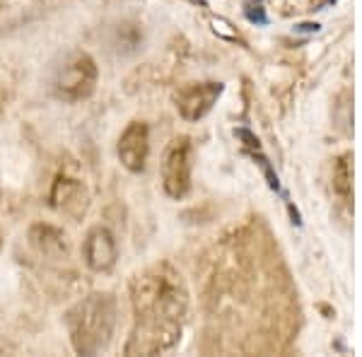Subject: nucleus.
Returning a JSON list of instances; mask_svg holds the SVG:
<instances>
[{"mask_svg": "<svg viewBox=\"0 0 362 357\" xmlns=\"http://www.w3.org/2000/svg\"><path fill=\"white\" fill-rule=\"evenodd\" d=\"M97 78L99 70L95 58L83 54V51H73L63 61V66L56 70L54 92L63 102H83L97 90Z\"/></svg>", "mask_w": 362, "mask_h": 357, "instance_id": "7ed1b4c3", "label": "nucleus"}, {"mask_svg": "<svg viewBox=\"0 0 362 357\" xmlns=\"http://www.w3.org/2000/svg\"><path fill=\"white\" fill-rule=\"evenodd\" d=\"M49 203L58 213L68 215L73 220H83L85 213L90 210V193H87L83 181L73 177H58L54 181V189H51Z\"/></svg>", "mask_w": 362, "mask_h": 357, "instance_id": "0eeeda50", "label": "nucleus"}, {"mask_svg": "<svg viewBox=\"0 0 362 357\" xmlns=\"http://www.w3.org/2000/svg\"><path fill=\"white\" fill-rule=\"evenodd\" d=\"M181 341L179 321H153L136 319V329L128 336L124 348L126 355H160L172 350Z\"/></svg>", "mask_w": 362, "mask_h": 357, "instance_id": "39448f33", "label": "nucleus"}, {"mask_svg": "<svg viewBox=\"0 0 362 357\" xmlns=\"http://www.w3.org/2000/svg\"><path fill=\"white\" fill-rule=\"evenodd\" d=\"M191 172H194V145L186 136L174 138L162 155V189L169 198L181 201L191 191Z\"/></svg>", "mask_w": 362, "mask_h": 357, "instance_id": "20e7f679", "label": "nucleus"}, {"mask_svg": "<svg viewBox=\"0 0 362 357\" xmlns=\"http://www.w3.org/2000/svg\"><path fill=\"white\" fill-rule=\"evenodd\" d=\"M29 244L39 256H46V259H68L70 254L66 232L49 222H37L29 227Z\"/></svg>", "mask_w": 362, "mask_h": 357, "instance_id": "9d476101", "label": "nucleus"}, {"mask_svg": "<svg viewBox=\"0 0 362 357\" xmlns=\"http://www.w3.org/2000/svg\"><path fill=\"white\" fill-rule=\"evenodd\" d=\"M131 304L136 319L181 324L189 312V292L169 263H157L131 280Z\"/></svg>", "mask_w": 362, "mask_h": 357, "instance_id": "f257e3e1", "label": "nucleus"}, {"mask_svg": "<svg viewBox=\"0 0 362 357\" xmlns=\"http://www.w3.org/2000/svg\"><path fill=\"white\" fill-rule=\"evenodd\" d=\"M334 191L341 198V203L350 206L353 198V165H350V155H341L334 165Z\"/></svg>", "mask_w": 362, "mask_h": 357, "instance_id": "9b49d317", "label": "nucleus"}, {"mask_svg": "<svg viewBox=\"0 0 362 357\" xmlns=\"http://www.w3.org/2000/svg\"><path fill=\"white\" fill-rule=\"evenodd\" d=\"M119 160L131 174L145 172L150 155V131L143 121H133L119 138Z\"/></svg>", "mask_w": 362, "mask_h": 357, "instance_id": "1a4fd4ad", "label": "nucleus"}, {"mask_svg": "<svg viewBox=\"0 0 362 357\" xmlns=\"http://www.w3.org/2000/svg\"><path fill=\"white\" fill-rule=\"evenodd\" d=\"M220 95H223V83H198L179 90L174 102H177V109L184 121H201L203 116L210 114Z\"/></svg>", "mask_w": 362, "mask_h": 357, "instance_id": "423d86ee", "label": "nucleus"}, {"mask_svg": "<svg viewBox=\"0 0 362 357\" xmlns=\"http://www.w3.org/2000/svg\"><path fill=\"white\" fill-rule=\"evenodd\" d=\"M0 247H3V239H0Z\"/></svg>", "mask_w": 362, "mask_h": 357, "instance_id": "f8f14e48", "label": "nucleus"}, {"mask_svg": "<svg viewBox=\"0 0 362 357\" xmlns=\"http://www.w3.org/2000/svg\"><path fill=\"white\" fill-rule=\"evenodd\" d=\"M66 324L78 355H97L109 345L116 329V300L109 292L83 297L68 309Z\"/></svg>", "mask_w": 362, "mask_h": 357, "instance_id": "f03ea898", "label": "nucleus"}, {"mask_svg": "<svg viewBox=\"0 0 362 357\" xmlns=\"http://www.w3.org/2000/svg\"><path fill=\"white\" fill-rule=\"evenodd\" d=\"M83 259L87 268L95 273H107L116 266L119 259V247H116V237L112 230L97 225L87 232L85 244H83Z\"/></svg>", "mask_w": 362, "mask_h": 357, "instance_id": "6e6552de", "label": "nucleus"}]
</instances>
